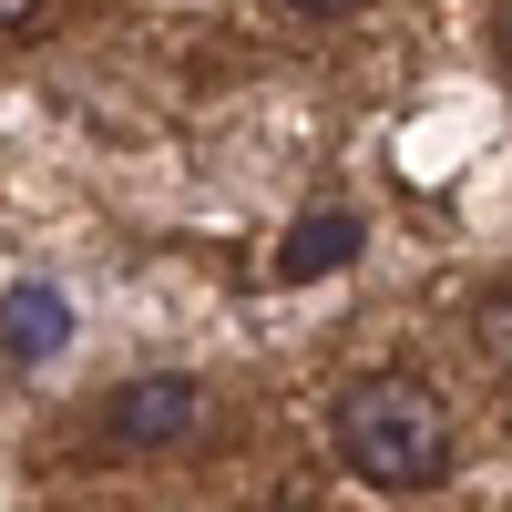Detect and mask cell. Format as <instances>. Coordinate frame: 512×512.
Returning <instances> with one entry per match:
<instances>
[{"instance_id": "obj_1", "label": "cell", "mask_w": 512, "mask_h": 512, "mask_svg": "<svg viewBox=\"0 0 512 512\" xmlns=\"http://www.w3.org/2000/svg\"><path fill=\"white\" fill-rule=\"evenodd\" d=\"M338 451L369 492H431L451 472V410L431 379L410 369H369L349 400H338Z\"/></svg>"}, {"instance_id": "obj_2", "label": "cell", "mask_w": 512, "mask_h": 512, "mask_svg": "<svg viewBox=\"0 0 512 512\" xmlns=\"http://www.w3.org/2000/svg\"><path fill=\"white\" fill-rule=\"evenodd\" d=\"M195 420H205V390H195V379H185V369H144V379H123V390L103 400V451L164 461V451L195 441Z\"/></svg>"}, {"instance_id": "obj_3", "label": "cell", "mask_w": 512, "mask_h": 512, "mask_svg": "<svg viewBox=\"0 0 512 512\" xmlns=\"http://www.w3.org/2000/svg\"><path fill=\"white\" fill-rule=\"evenodd\" d=\"M349 256H359V205H308V216L287 226V246H277V277L308 287V277H338Z\"/></svg>"}, {"instance_id": "obj_4", "label": "cell", "mask_w": 512, "mask_h": 512, "mask_svg": "<svg viewBox=\"0 0 512 512\" xmlns=\"http://www.w3.org/2000/svg\"><path fill=\"white\" fill-rule=\"evenodd\" d=\"M62 338H72V308H62V287H11V297H0V349H11V359H52L62 349Z\"/></svg>"}, {"instance_id": "obj_5", "label": "cell", "mask_w": 512, "mask_h": 512, "mask_svg": "<svg viewBox=\"0 0 512 512\" xmlns=\"http://www.w3.org/2000/svg\"><path fill=\"white\" fill-rule=\"evenodd\" d=\"M472 338H482V349H492V359H512V297H492V308L472 318Z\"/></svg>"}, {"instance_id": "obj_6", "label": "cell", "mask_w": 512, "mask_h": 512, "mask_svg": "<svg viewBox=\"0 0 512 512\" xmlns=\"http://www.w3.org/2000/svg\"><path fill=\"white\" fill-rule=\"evenodd\" d=\"M297 21H338V11H359V0H287Z\"/></svg>"}, {"instance_id": "obj_7", "label": "cell", "mask_w": 512, "mask_h": 512, "mask_svg": "<svg viewBox=\"0 0 512 512\" xmlns=\"http://www.w3.org/2000/svg\"><path fill=\"white\" fill-rule=\"evenodd\" d=\"M41 21V0H0V31H31Z\"/></svg>"}, {"instance_id": "obj_8", "label": "cell", "mask_w": 512, "mask_h": 512, "mask_svg": "<svg viewBox=\"0 0 512 512\" xmlns=\"http://www.w3.org/2000/svg\"><path fill=\"white\" fill-rule=\"evenodd\" d=\"M502 52H512V0H502Z\"/></svg>"}, {"instance_id": "obj_9", "label": "cell", "mask_w": 512, "mask_h": 512, "mask_svg": "<svg viewBox=\"0 0 512 512\" xmlns=\"http://www.w3.org/2000/svg\"><path fill=\"white\" fill-rule=\"evenodd\" d=\"M267 512H308V502H267Z\"/></svg>"}]
</instances>
